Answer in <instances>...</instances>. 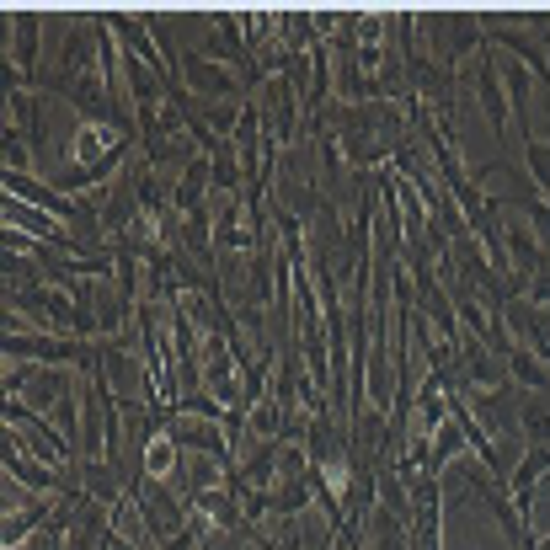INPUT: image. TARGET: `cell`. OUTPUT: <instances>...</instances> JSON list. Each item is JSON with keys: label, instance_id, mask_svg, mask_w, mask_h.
<instances>
[{"label": "cell", "instance_id": "cell-1", "mask_svg": "<svg viewBox=\"0 0 550 550\" xmlns=\"http://www.w3.org/2000/svg\"><path fill=\"white\" fill-rule=\"evenodd\" d=\"M508 369H513L524 385H534V390H550V374H545L540 364H534V353H529V348H513V353H508Z\"/></svg>", "mask_w": 550, "mask_h": 550}, {"label": "cell", "instance_id": "cell-2", "mask_svg": "<svg viewBox=\"0 0 550 550\" xmlns=\"http://www.w3.org/2000/svg\"><path fill=\"white\" fill-rule=\"evenodd\" d=\"M6 171H27V139L17 129L6 134Z\"/></svg>", "mask_w": 550, "mask_h": 550}, {"label": "cell", "instance_id": "cell-3", "mask_svg": "<svg viewBox=\"0 0 550 550\" xmlns=\"http://www.w3.org/2000/svg\"><path fill=\"white\" fill-rule=\"evenodd\" d=\"M550 300V262L534 273V284H529V305H545Z\"/></svg>", "mask_w": 550, "mask_h": 550}]
</instances>
